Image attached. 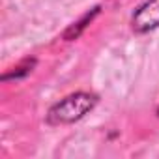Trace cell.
I'll return each mask as SVG.
<instances>
[{
  "label": "cell",
  "instance_id": "obj_1",
  "mask_svg": "<svg viewBox=\"0 0 159 159\" xmlns=\"http://www.w3.org/2000/svg\"><path fill=\"white\" fill-rule=\"evenodd\" d=\"M98 103V98L86 92H77L62 101H58L47 114V122L52 125H64V124H73L77 120H81L86 112L94 109Z\"/></svg>",
  "mask_w": 159,
  "mask_h": 159
},
{
  "label": "cell",
  "instance_id": "obj_2",
  "mask_svg": "<svg viewBox=\"0 0 159 159\" xmlns=\"http://www.w3.org/2000/svg\"><path fill=\"white\" fill-rule=\"evenodd\" d=\"M133 30L139 34L159 28V0H146L133 15Z\"/></svg>",
  "mask_w": 159,
  "mask_h": 159
}]
</instances>
